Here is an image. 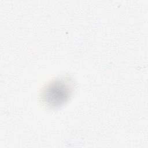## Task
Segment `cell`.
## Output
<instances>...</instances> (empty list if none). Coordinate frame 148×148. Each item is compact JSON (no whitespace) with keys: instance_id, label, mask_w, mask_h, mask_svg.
<instances>
[{"instance_id":"1","label":"cell","mask_w":148,"mask_h":148,"mask_svg":"<svg viewBox=\"0 0 148 148\" xmlns=\"http://www.w3.org/2000/svg\"><path fill=\"white\" fill-rule=\"evenodd\" d=\"M73 91V83L67 77L53 80L43 88L42 99L48 106L56 108L65 103L71 97Z\"/></svg>"}]
</instances>
